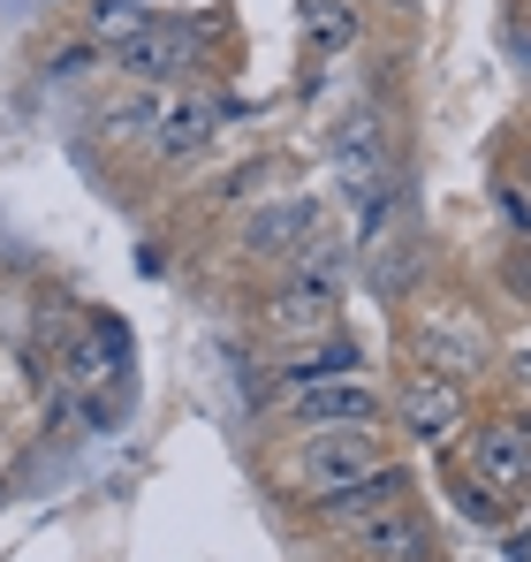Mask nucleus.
<instances>
[{
    "label": "nucleus",
    "mask_w": 531,
    "mask_h": 562,
    "mask_svg": "<svg viewBox=\"0 0 531 562\" xmlns=\"http://www.w3.org/2000/svg\"><path fill=\"white\" fill-rule=\"evenodd\" d=\"M455 494L478 525H501L531 494V403L517 411H486L471 418V434L455 441Z\"/></svg>",
    "instance_id": "nucleus-1"
},
{
    "label": "nucleus",
    "mask_w": 531,
    "mask_h": 562,
    "mask_svg": "<svg viewBox=\"0 0 531 562\" xmlns=\"http://www.w3.org/2000/svg\"><path fill=\"white\" fill-rule=\"evenodd\" d=\"M403 366L448 373V380H463V387L494 380V366H501V335H494L486 304L463 296V289L418 296V312H410V327H403Z\"/></svg>",
    "instance_id": "nucleus-2"
},
{
    "label": "nucleus",
    "mask_w": 531,
    "mask_h": 562,
    "mask_svg": "<svg viewBox=\"0 0 531 562\" xmlns=\"http://www.w3.org/2000/svg\"><path fill=\"white\" fill-rule=\"evenodd\" d=\"M380 471H395V441H387V426H335V434H296V441H289V457H281V494L319 509V502L350 494V486L380 479Z\"/></svg>",
    "instance_id": "nucleus-3"
},
{
    "label": "nucleus",
    "mask_w": 531,
    "mask_h": 562,
    "mask_svg": "<svg viewBox=\"0 0 531 562\" xmlns=\"http://www.w3.org/2000/svg\"><path fill=\"white\" fill-rule=\"evenodd\" d=\"M69 395H84V411L106 426L122 403H129V380H137V350H129V335H122V319H106V312H91L84 327H77V342H69Z\"/></svg>",
    "instance_id": "nucleus-4"
},
{
    "label": "nucleus",
    "mask_w": 531,
    "mask_h": 562,
    "mask_svg": "<svg viewBox=\"0 0 531 562\" xmlns=\"http://www.w3.org/2000/svg\"><path fill=\"white\" fill-rule=\"evenodd\" d=\"M387 418L403 426V441H418V449H448L455 457V441L471 434V387L448 373H426V366H403V380L387 387Z\"/></svg>",
    "instance_id": "nucleus-5"
},
{
    "label": "nucleus",
    "mask_w": 531,
    "mask_h": 562,
    "mask_svg": "<svg viewBox=\"0 0 531 562\" xmlns=\"http://www.w3.org/2000/svg\"><path fill=\"white\" fill-rule=\"evenodd\" d=\"M281 418L296 434H335V426H387V387L364 373H319L281 380Z\"/></svg>",
    "instance_id": "nucleus-6"
},
{
    "label": "nucleus",
    "mask_w": 531,
    "mask_h": 562,
    "mask_svg": "<svg viewBox=\"0 0 531 562\" xmlns=\"http://www.w3.org/2000/svg\"><path fill=\"white\" fill-rule=\"evenodd\" d=\"M335 176H342V190L364 205V221L387 213V198H395V160H387L380 122H342V130H335Z\"/></svg>",
    "instance_id": "nucleus-7"
},
{
    "label": "nucleus",
    "mask_w": 531,
    "mask_h": 562,
    "mask_svg": "<svg viewBox=\"0 0 531 562\" xmlns=\"http://www.w3.org/2000/svg\"><path fill=\"white\" fill-rule=\"evenodd\" d=\"M395 509H418V479L395 464L380 471V479H364V486H350V494H335V502H319L312 517L335 532V540H350V532H372V525H387Z\"/></svg>",
    "instance_id": "nucleus-8"
},
{
    "label": "nucleus",
    "mask_w": 531,
    "mask_h": 562,
    "mask_svg": "<svg viewBox=\"0 0 531 562\" xmlns=\"http://www.w3.org/2000/svg\"><path fill=\"white\" fill-rule=\"evenodd\" d=\"M197 54H205V38L190 31V23H152L145 38H129L122 54H114V69L129 77V85H176V77H190L197 69Z\"/></svg>",
    "instance_id": "nucleus-9"
},
{
    "label": "nucleus",
    "mask_w": 531,
    "mask_h": 562,
    "mask_svg": "<svg viewBox=\"0 0 531 562\" xmlns=\"http://www.w3.org/2000/svg\"><path fill=\"white\" fill-rule=\"evenodd\" d=\"M312 236H319V198H266L236 228V251L244 259H296Z\"/></svg>",
    "instance_id": "nucleus-10"
},
{
    "label": "nucleus",
    "mask_w": 531,
    "mask_h": 562,
    "mask_svg": "<svg viewBox=\"0 0 531 562\" xmlns=\"http://www.w3.org/2000/svg\"><path fill=\"white\" fill-rule=\"evenodd\" d=\"M213 145H221V99H205V92L168 99L160 137H152V160H160V168H190V160H205Z\"/></svg>",
    "instance_id": "nucleus-11"
},
{
    "label": "nucleus",
    "mask_w": 531,
    "mask_h": 562,
    "mask_svg": "<svg viewBox=\"0 0 531 562\" xmlns=\"http://www.w3.org/2000/svg\"><path fill=\"white\" fill-rule=\"evenodd\" d=\"M335 312H342V296H319V289L273 281V296L259 304V327L273 335V342H319V335H335Z\"/></svg>",
    "instance_id": "nucleus-12"
},
{
    "label": "nucleus",
    "mask_w": 531,
    "mask_h": 562,
    "mask_svg": "<svg viewBox=\"0 0 531 562\" xmlns=\"http://www.w3.org/2000/svg\"><path fill=\"white\" fill-rule=\"evenodd\" d=\"M342 548H350L357 562H441V532H433V517H426V509H395L387 525L350 532Z\"/></svg>",
    "instance_id": "nucleus-13"
},
{
    "label": "nucleus",
    "mask_w": 531,
    "mask_h": 562,
    "mask_svg": "<svg viewBox=\"0 0 531 562\" xmlns=\"http://www.w3.org/2000/svg\"><path fill=\"white\" fill-rule=\"evenodd\" d=\"M160 114H168V99H160V92L114 99V106L99 114V137H106V145H145V153H152V137H160Z\"/></svg>",
    "instance_id": "nucleus-14"
},
{
    "label": "nucleus",
    "mask_w": 531,
    "mask_h": 562,
    "mask_svg": "<svg viewBox=\"0 0 531 562\" xmlns=\"http://www.w3.org/2000/svg\"><path fill=\"white\" fill-rule=\"evenodd\" d=\"M281 281H296V289H319V296H342V251H335L327 236H312L296 259H281Z\"/></svg>",
    "instance_id": "nucleus-15"
},
{
    "label": "nucleus",
    "mask_w": 531,
    "mask_h": 562,
    "mask_svg": "<svg viewBox=\"0 0 531 562\" xmlns=\"http://www.w3.org/2000/svg\"><path fill=\"white\" fill-rule=\"evenodd\" d=\"M152 23H160V15H145V0H99V8H91V38L114 46V54H122L129 38H145Z\"/></svg>",
    "instance_id": "nucleus-16"
},
{
    "label": "nucleus",
    "mask_w": 531,
    "mask_h": 562,
    "mask_svg": "<svg viewBox=\"0 0 531 562\" xmlns=\"http://www.w3.org/2000/svg\"><path fill=\"white\" fill-rule=\"evenodd\" d=\"M304 31H312V46H319V54H342V46H357V31H364V23H357L350 0H312V8H304Z\"/></svg>",
    "instance_id": "nucleus-17"
},
{
    "label": "nucleus",
    "mask_w": 531,
    "mask_h": 562,
    "mask_svg": "<svg viewBox=\"0 0 531 562\" xmlns=\"http://www.w3.org/2000/svg\"><path fill=\"white\" fill-rule=\"evenodd\" d=\"M501 373H509V387H517V403H531V327L501 342Z\"/></svg>",
    "instance_id": "nucleus-18"
},
{
    "label": "nucleus",
    "mask_w": 531,
    "mask_h": 562,
    "mask_svg": "<svg viewBox=\"0 0 531 562\" xmlns=\"http://www.w3.org/2000/svg\"><path fill=\"white\" fill-rule=\"evenodd\" d=\"M509 183L524 190V205H531V145H517V168H509Z\"/></svg>",
    "instance_id": "nucleus-19"
}]
</instances>
